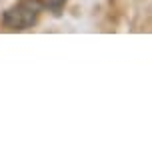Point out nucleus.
Listing matches in <instances>:
<instances>
[{
  "label": "nucleus",
  "instance_id": "1",
  "mask_svg": "<svg viewBox=\"0 0 152 152\" xmlns=\"http://www.w3.org/2000/svg\"><path fill=\"white\" fill-rule=\"evenodd\" d=\"M44 10L42 0H18L2 14V24L8 30H26L34 26Z\"/></svg>",
  "mask_w": 152,
  "mask_h": 152
}]
</instances>
